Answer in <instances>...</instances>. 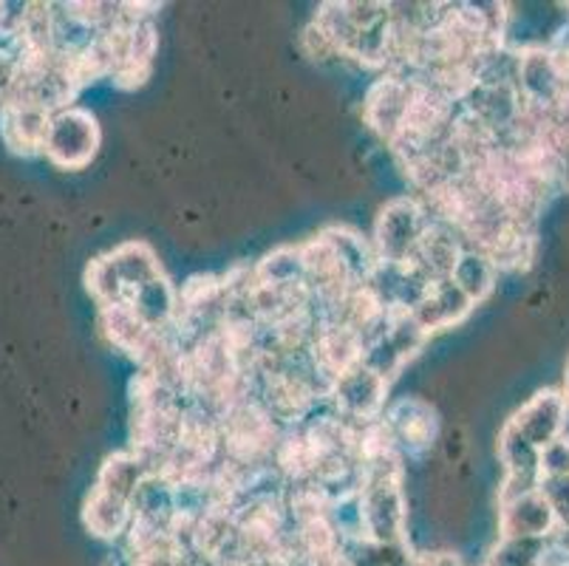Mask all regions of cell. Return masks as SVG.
Segmentation results:
<instances>
[{
  "label": "cell",
  "mask_w": 569,
  "mask_h": 566,
  "mask_svg": "<svg viewBox=\"0 0 569 566\" xmlns=\"http://www.w3.org/2000/svg\"><path fill=\"white\" fill-rule=\"evenodd\" d=\"M558 518L545 496L536 490L499 498V533L501 538H550Z\"/></svg>",
  "instance_id": "obj_9"
},
{
  "label": "cell",
  "mask_w": 569,
  "mask_h": 566,
  "mask_svg": "<svg viewBox=\"0 0 569 566\" xmlns=\"http://www.w3.org/2000/svg\"><path fill=\"white\" fill-rule=\"evenodd\" d=\"M550 549L558 555V558L569 560V518H563V522L556 524V529H552V536H550Z\"/></svg>",
  "instance_id": "obj_19"
},
{
  "label": "cell",
  "mask_w": 569,
  "mask_h": 566,
  "mask_svg": "<svg viewBox=\"0 0 569 566\" xmlns=\"http://www.w3.org/2000/svg\"><path fill=\"white\" fill-rule=\"evenodd\" d=\"M552 181L563 190H569V145L556 150V159H552Z\"/></svg>",
  "instance_id": "obj_18"
},
{
  "label": "cell",
  "mask_w": 569,
  "mask_h": 566,
  "mask_svg": "<svg viewBox=\"0 0 569 566\" xmlns=\"http://www.w3.org/2000/svg\"><path fill=\"white\" fill-rule=\"evenodd\" d=\"M516 88H519L525 106L538 108V111L556 108L567 100V77L552 51L541 49V46L519 51Z\"/></svg>",
  "instance_id": "obj_5"
},
{
  "label": "cell",
  "mask_w": 569,
  "mask_h": 566,
  "mask_svg": "<svg viewBox=\"0 0 569 566\" xmlns=\"http://www.w3.org/2000/svg\"><path fill=\"white\" fill-rule=\"evenodd\" d=\"M550 538H501L482 566H545Z\"/></svg>",
  "instance_id": "obj_14"
},
{
  "label": "cell",
  "mask_w": 569,
  "mask_h": 566,
  "mask_svg": "<svg viewBox=\"0 0 569 566\" xmlns=\"http://www.w3.org/2000/svg\"><path fill=\"white\" fill-rule=\"evenodd\" d=\"M97 148H100V125L94 113L74 106L51 113L49 137L43 145V153L51 165L63 170H82L91 165Z\"/></svg>",
  "instance_id": "obj_2"
},
{
  "label": "cell",
  "mask_w": 569,
  "mask_h": 566,
  "mask_svg": "<svg viewBox=\"0 0 569 566\" xmlns=\"http://www.w3.org/2000/svg\"><path fill=\"white\" fill-rule=\"evenodd\" d=\"M561 394H563V399H567V405H569V360H567V371H563V388H561Z\"/></svg>",
  "instance_id": "obj_20"
},
{
  "label": "cell",
  "mask_w": 569,
  "mask_h": 566,
  "mask_svg": "<svg viewBox=\"0 0 569 566\" xmlns=\"http://www.w3.org/2000/svg\"><path fill=\"white\" fill-rule=\"evenodd\" d=\"M496 275H499V269L493 267V261H490L485 252L465 247L462 256H459V261H457V267H453L451 280L457 284L459 289H462L465 295H468L470 300H473V306H476V304H482V300L493 292Z\"/></svg>",
  "instance_id": "obj_13"
},
{
  "label": "cell",
  "mask_w": 569,
  "mask_h": 566,
  "mask_svg": "<svg viewBox=\"0 0 569 566\" xmlns=\"http://www.w3.org/2000/svg\"><path fill=\"white\" fill-rule=\"evenodd\" d=\"M428 212L417 199H395L382 207L375 225L377 264H408L426 232Z\"/></svg>",
  "instance_id": "obj_3"
},
{
  "label": "cell",
  "mask_w": 569,
  "mask_h": 566,
  "mask_svg": "<svg viewBox=\"0 0 569 566\" xmlns=\"http://www.w3.org/2000/svg\"><path fill=\"white\" fill-rule=\"evenodd\" d=\"M380 419L400 456H422L437 443V411L422 399H397L388 405V411Z\"/></svg>",
  "instance_id": "obj_6"
},
{
  "label": "cell",
  "mask_w": 569,
  "mask_h": 566,
  "mask_svg": "<svg viewBox=\"0 0 569 566\" xmlns=\"http://www.w3.org/2000/svg\"><path fill=\"white\" fill-rule=\"evenodd\" d=\"M470 309H473V300L451 278H445L433 280L428 292L422 295V300L411 309V318L419 329L431 335V331L453 329L457 324H462L470 315Z\"/></svg>",
  "instance_id": "obj_10"
},
{
  "label": "cell",
  "mask_w": 569,
  "mask_h": 566,
  "mask_svg": "<svg viewBox=\"0 0 569 566\" xmlns=\"http://www.w3.org/2000/svg\"><path fill=\"white\" fill-rule=\"evenodd\" d=\"M329 399L338 408V417L351 425H369L386 414L388 403V383L380 374L371 371L369 366L357 363L329 388Z\"/></svg>",
  "instance_id": "obj_4"
},
{
  "label": "cell",
  "mask_w": 569,
  "mask_h": 566,
  "mask_svg": "<svg viewBox=\"0 0 569 566\" xmlns=\"http://www.w3.org/2000/svg\"><path fill=\"white\" fill-rule=\"evenodd\" d=\"M538 493L545 496L547 505L552 507L558 522L569 518V476H552V479L538 481Z\"/></svg>",
  "instance_id": "obj_17"
},
{
  "label": "cell",
  "mask_w": 569,
  "mask_h": 566,
  "mask_svg": "<svg viewBox=\"0 0 569 566\" xmlns=\"http://www.w3.org/2000/svg\"><path fill=\"white\" fill-rule=\"evenodd\" d=\"M357 518H360V542L406 547V493L402 474L363 476L357 487Z\"/></svg>",
  "instance_id": "obj_1"
},
{
  "label": "cell",
  "mask_w": 569,
  "mask_h": 566,
  "mask_svg": "<svg viewBox=\"0 0 569 566\" xmlns=\"http://www.w3.org/2000/svg\"><path fill=\"white\" fill-rule=\"evenodd\" d=\"M538 476L552 479V476H569V436H558L550 445L538 450ZM538 479V481H541Z\"/></svg>",
  "instance_id": "obj_16"
},
{
  "label": "cell",
  "mask_w": 569,
  "mask_h": 566,
  "mask_svg": "<svg viewBox=\"0 0 569 566\" xmlns=\"http://www.w3.org/2000/svg\"><path fill=\"white\" fill-rule=\"evenodd\" d=\"M82 522L91 529V536L113 542V538L126 536L128 527H131V502L122 496H113L106 487H94V493L86 502V510H82Z\"/></svg>",
  "instance_id": "obj_12"
},
{
  "label": "cell",
  "mask_w": 569,
  "mask_h": 566,
  "mask_svg": "<svg viewBox=\"0 0 569 566\" xmlns=\"http://www.w3.org/2000/svg\"><path fill=\"white\" fill-rule=\"evenodd\" d=\"M507 423L513 425V428L525 436L527 443H532L541 450L545 445H550L552 439L567 434L569 405L561 391L545 388V391H538L536 397L527 399Z\"/></svg>",
  "instance_id": "obj_8"
},
{
  "label": "cell",
  "mask_w": 569,
  "mask_h": 566,
  "mask_svg": "<svg viewBox=\"0 0 569 566\" xmlns=\"http://www.w3.org/2000/svg\"><path fill=\"white\" fill-rule=\"evenodd\" d=\"M20 62H23V51L20 46L14 43L12 31L7 29V34L0 38V106L9 100V93H12L14 80L20 75Z\"/></svg>",
  "instance_id": "obj_15"
},
{
  "label": "cell",
  "mask_w": 569,
  "mask_h": 566,
  "mask_svg": "<svg viewBox=\"0 0 569 566\" xmlns=\"http://www.w3.org/2000/svg\"><path fill=\"white\" fill-rule=\"evenodd\" d=\"M413 93H417V77L386 75L371 86L363 102V117L371 131L386 139L388 145L395 142L397 133H400Z\"/></svg>",
  "instance_id": "obj_7"
},
{
  "label": "cell",
  "mask_w": 569,
  "mask_h": 566,
  "mask_svg": "<svg viewBox=\"0 0 569 566\" xmlns=\"http://www.w3.org/2000/svg\"><path fill=\"white\" fill-rule=\"evenodd\" d=\"M51 113L26 102H7L0 106V137L12 153L34 156L43 153L49 137Z\"/></svg>",
  "instance_id": "obj_11"
}]
</instances>
